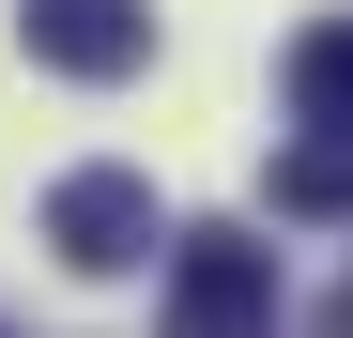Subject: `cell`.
Here are the masks:
<instances>
[{
	"mask_svg": "<svg viewBox=\"0 0 353 338\" xmlns=\"http://www.w3.org/2000/svg\"><path fill=\"white\" fill-rule=\"evenodd\" d=\"M154 338H276V246L261 231H185V246H169V323Z\"/></svg>",
	"mask_w": 353,
	"mask_h": 338,
	"instance_id": "cell-1",
	"label": "cell"
},
{
	"mask_svg": "<svg viewBox=\"0 0 353 338\" xmlns=\"http://www.w3.org/2000/svg\"><path fill=\"white\" fill-rule=\"evenodd\" d=\"M31 62L46 77H139L154 62V0H31Z\"/></svg>",
	"mask_w": 353,
	"mask_h": 338,
	"instance_id": "cell-3",
	"label": "cell"
},
{
	"mask_svg": "<svg viewBox=\"0 0 353 338\" xmlns=\"http://www.w3.org/2000/svg\"><path fill=\"white\" fill-rule=\"evenodd\" d=\"M154 231H169V215H154L139 169H62V185H46V246H62L77 277H139Z\"/></svg>",
	"mask_w": 353,
	"mask_h": 338,
	"instance_id": "cell-2",
	"label": "cell"
},
{
	"mask_svg": "<svg viewBox=\"0 0 353 338\" xmlns=\"http://www.w3.org/2000/svg\"><path fill=\"white\" fill-rule=\"evenodd\" d=\"M292 123L307 139H353V16H323V31H292Z\"/></svg>",
	"mask_w": 353,
	"mask_h": 338,
	"instance_id": "cell-4",
	"label": "cell"
},
{
	"mask_svg": "<svg viewBox=\"0 0 353 338\" xmlns=\"http://www.w3.org/2000/svg\"><path fill=\"white\" fill-rule=\"evenodd\" d=\"M276 215H307V231L353 215V139H292V154H276Z\"/></svg>",
	"mask_w": 353,
	"mask_h": 338,
	"instance_id": "cell-5",
	"label": "cell"
}]
</instances>
